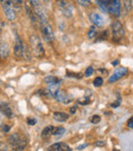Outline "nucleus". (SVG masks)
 Masks as SVG:
<instances>
[{
    "label": "nucleus",
    "instance_id": "nucleus-1",
    "mask_svg": "<svg viewBox=\"0 0 133 151\" xmlns=\"http://www.w3.org/2000/svg\"><path fill=\"white\" fill-rule=\"evenodd\" d=\"M30 3L32 4L33 6V12L34 14H36L38 19L40 20L41 24H45V23H48L47 20H48V14L46 12V9L44 8V6L41 4L40 1H30Z\"/></svg>",
    "mask_w": 133,
    "mask_h": 151
},
{
    "label": "nucleus",
    "instance_id": "nucleus-2",
    "mask_svg": "<svg viewBox=\"0 0 133 151\" xmlns=\"http://www.w3.org/2000/svg\"><path fill=\"white\" fill-rule=\"evenodd\" d=\"M30 43H31V48H32L33 55H35V57H37V58H42L44 56L45 50L43 48L41 40H40V38L36 34L31 35Z\"/></svg>",
    "mask_w": 133,
    "mask_h": 151
},
{
    "label": "nucleus",
    "instance_id": "nucleus-3",
    "mask_svg": "<svg viewBox=\"0 0 133 151\" xmlns=\"http://www.w3.org/2000/svg\"><path fill=\"white\" fill-rule=\"evenodd\" d=\"M112 34L114 42H120L125 35V29L120 21H115L112 25Z\"/></svg>",
    "mask_w": 133,
    "mask_h": 151
},
{
    "label": "nucleus",
    "instance_id": "nucleus-4",
    "mask_svg": "<svg viewBox=\"0 0 133 151\" xmlns=\"http://www.w3.org/2000/svg\"><path fill=\"white\" fill-rule=\"evenodd\" d=\"M8 142H9V144L12 146V148L16 151H24V149L26 148L27 142L25 141V140L21 139L18 134H12L11 136H9Z\"/></svg>",
    "mask_w": 133,
    "mask_h": 151
},
{
    "label": "nucleus",
    "instance_id": "nucleus-5",
    "mask_svg": "<svg viewBox=\"0 0 133 151\" xmlns=\"http://www.w3.org/2000/svg\"><path fill=\"white\" fill-rule=\"evenodd\" d=\"M40 31H41L42 37H43V39L45 40L46 42L53 41V39H54L53 31H52L51 26H50L48 23L41 24V26H40Z\"/></svg>",
    "mask_w": 133,
    "mask_h": 151
},
{
    "label": "nucleus",
    "instance_id": "nucleus-6",
    "mask_svg": "<svg viewBox=\"0 0 133 151\" xmlns=\"http://www.w3.org/2000/svg\"><path fill=\"white\" fill-rule=\"evenodd\" d=\"M107 12H110L112 16L116 17V18H119L121 16V2L119 0H111Z\"/></svg>",
    "mask_w": 133,
    "mask_h": 151
},
{
    "label": "nucleus",
    "instance_id": "nucleus-7",
    "mask_svg": "<svg viewBox=\"0 0 133 151\" xmlns=\"http://www.w3.org/2000/svg\"><path fill=\"white\" fill-rule=\"evenodd\" d=\"M25 44L23 43L22 39H21L20 36H16V44H14V54L16 56V58H23L25 54Z\"/></svg>",
    "mask_w": 133,
    "mask_h": 151
},
{
    "label": "nucleus",
    "instance_id": "nucleus-8",
    "mask_svg": "<svg viewBox=\"0 0 133 151\" xmlns=\"http://www.w3.org/2000/svg\"><path fill=\"white\" fill-rule=\"evenodd\" d=\"M2 7L5 12L6 18L9 21H14L16 18V12L12 8V1H1Z\"/></svg>",
    "mask_w": 133,
    "mask_h": 151
},
{
    "label": "nucleus",
    "instance_id": "nucleus-9",
    "mask_svg": "<svg viewBox=\"0 0 133 151\" xmlns=\"http://www.w3.org/2000/svg\"><path fill=\"white\" fill-rule=\"evenodd\" d=\"M127 72H128L127 68H125V67L118 68V69L115 71V73H114L113 75L109 78V83H114V82H116L117 80H119L122 76L125 75Z\"/></svg>",
    "mask_w": 133,
    "mask_h": 151
},
{
    "label": "nucleus",
    "instance_id": "nucleus-10",
    "mask_svg": "<svg viewBox=\"0 0 133 151\" xmlns=\"http://www.w3.org/2000/svg\"><path fill=\"white\" fill-rule=\"evenodd\" d=\"M58 91H60V83L49 84V86L44 90V96H47V97H50V98H55Z\"/></svg>",
    "mask_w": 133,
    "mask_h": 151
},
{
    "label": "nucleus",
    "instance_id": "nucleus-11",
    "mask_svg": "<svg viewBox=\"0 0 133 151\" xmlns=\"http://www.w3.org/2000/svg\"><path fill=\"white\" fill-rule=\"evenodd\" d=\"M58 6L62 8V10H63V12H64L65 16L68 17V18L72 17V14H73V8H72V5L69 3V2L60 1L58 2Z\"/></svg>",
    "mask_w": 133,
    "mask_h": 151
},
{
    "label": "nucleus",
    "instance_id": "nucleus-12",
    "mask_svg": "<svg viewBox=\"0 0 133 151\" xmlns=\"http://www.w3.org/2000/svg\"><path fill=\"white\" fill-rule=\"evenodd\" d=\"M54 99L58 102H60V103H64V104H68L72 101V97H69V95H68L66 91H60V90L58 91V93H56Z\"/></svg>",
    "mask_w": 133,
    "mask_h": 151
},
{
    "label": "nucleus",
    "instance_id": "nucleus-13",
    "mask_svg": "<svg viewBox=\"0 0 133 151\" xmlns=\"http://www.w3.org/2000/svg\"><path fill=\"white\" fill-rule=\"evenodd\" d=\"M48 151H71V148L69 147V145L64 142H58L53 145H51L48 148Z\"/></svg>",
    "mask_w": 133,
    "mask_h": 151
},
{
    "label": "nucleus",
    "instance_id": "nucleus-14",
    "mask_svg": "<svg viewBox=\"0 0 133 151\" xmlns=\"http://www.w3.org/2000/svg\"><path fill=\"white\" fill-rule=\"evenodd\" d=\"M0 111H1V113H3L6 117H8V118L11 117L12 111H11V109H10L8 103H6V102H0Z\"/></svg>",
    "mask_w": 133,
    "mask_h": 151
},
{
    "label": "nucleus",
    "instance_id": "nucleus-15",
    "mask_svg": "<svg viewBox=\"0 0 133 151\" xmlns=\"http://www.w3.org/2000/svg\"><path fill=\"white\" fill-rule=\"evenodd\" d=\"M90 20H91V22L97 27H101L103 25V19L100 17V14H96V12H92V14H90Z\"/></svg>",
    "mask_w": 133,
    "mask_h": 151
},
{
    "label": "nucleus",
    "instance_id": "nucleus-16",
    "mask_svg": "<svg viewBox=\"0 0 133 151\" xmlns=\"http://www.w3.org/2000/svg\"><path fill=\"white\" fill-rule=\"evenodd\" d=\"M53 118L56 121H60V122H64L69 119V115L65 112H54L53 113Z\"/></svg>",
    "mask_w": 133,
    "mask_h": 151
},
{
    "label": "nucleus",
    "instance_id": "nucleus-17",
    "mask_svg": "<svg viewBox=\"0 0 133 151\" xmlns=\"http://www.w3.org/2000/svg\"><path fill=\"white\" fill-rule=\"evenodd\" d=\"M54 129H55V127H54L53 125H48V127H46L41 133L42 138H48L51 135H53Z\"/></svg>",
    "mask_w": 133,
    "mask_h": 151
},
{
    "label": "nucleus",
    "instance_id": "nucleus-18",
    "mask_svg": "<svg viewBox=\"0 0 133 151\" xmlns=\"http://www.w3.org/2000/svg\"><path fill=\"white\" fill-rule=\"evenodd\" d=\"M26 12H27V14H28V17H29V18H30L31 22H32L33 24L37 25V23H38V18H37V17H36V14H34L33 10L30 8V6L26 5Z\"/></svg>",
    "mask_w": 133,
    "mask_h": 151
},
{
    "label": "nucleus",
    "instance_id": "nucleus-19",
    "mask_svg": "<svg viewBox=\"0 0 133 151\" xmlns=\"http://www.w3.org/2000/svg\"><path fill=\"white\" fill-rule=\"evenodd\" d=\"M8 54H9V48H8L7 43H5V42L0 43V56L2 58H5L8 56Z\"/></svg>",
    "mask_w": 133,
    "mask_h": 151
},
{
    "label": "nucleus",
    "instance_id": "nucleus-20",
    "mask_svg": "<svg viewBox=\"0 0 133 151\" xmlns=\"http://www.w3.org/2000/svg\"><path fill=\"white\" fill-rule=\"evenodd\" d=\"M96 3L98 4L100 8L103 12H107V10H109L110 1H107V0H100V1H96Z\"/></svg>",
    "mask_w": 133,
    "mask_h": 151
},
{
    "label": "nucleus",
    "instance_id": "nucleus-21",
    "mask_svg": "<svg viewBox=\"0 0 133 151\" xmlns=\"http://www.w3.org/2000/svg\"><path fill=\"white\" fill-rule=\"evenodd\" d=\"M44 82H45V83H47L48 86H49V84L60 83V79L56 78L55 76H46L45 79H44Z\"/></svg>",
    "mask_w": 133,
    "mask_h": 151
},
{
    "label": "nucleus",
    "instance_id": "nucleus-22",
    "mask_svg": "<svg viewBox=\"0 0 133 151\" xmlns=\"http://www.w3.org/2000/svg\"><path fill=\"white\" fill-rule=\"evenodd\" d=\"M96 35H97V30H96L95 26H91L87 33V37L89 38V39H92V38L96 37Z\"/></svg>",
    "mask_w": 133,
    "mask_h": 151
},
{
    "label": "nucleus",
    "instance_id": "nucleus-23",
    "mask_svg": "<svg viewBox=\"0 0 133 151\" xmlns=\"http://www.w3.org/2000/svg\"><path fill=\"white\" fill-rule=\"evenodd\" d=\"M65 134V129L62 127H55L54 129V132H53V136H56V137H58V136H63Z\"/></svg>",
    "mask_w": 133,
    "mask_h": 151
},
{
    "label": "nucleus",
    "instance_id": "nucleus-24",
    "mask_svg": "<svg viewBox=\"0 0 133 151\" xmlns=\"http://www.w3.org/2000/svg\"><path fill=\"white\" fill-rule=\"evenodd\" d=\"M78 103L80 104V105H88V104L90 103V98L89 97H83V98H80V99H78Z\"/></svg>",
    "mask_w": 133,
    "mask_h": 151
},
{
    "label": "nucleus",
    "instance_id": "nucleus-25",
    "mask_svg": "<svg viewBox=\"0 0 133 151\" xmlns=\"http://www.w3.org/2000/svg\"><path fill=\"white\" fill-rule=\"evenodd\" d=\"M102 83H103V78L102 77H96V78H94V80H93V86H95V88H100V86H102Z\"/></svg>",
    "mask_w": 133,
    "mask_h": 151
},
{
    "label": "nucleus",
    "instance_id": "nucleus-26",
    "mask_svg": "<svg viewBox=\"0 0 133 151\" xmlns=\"http://www.w3.org/2000/svg\"><path fill=\"white\" fill-rule=\"evenodd\" d=\"M132 1H125L124 2V12H126V14H129L130 10H131L132 8Z\"/></svg>",
    "mask_w": 133,
    "mask_h": 151
},
{
    "label": "nucleus",
    "instance_id": "nucleus-27",
    "mask_svg": "<svg viewBox=\"0 0 133 151\" xmlns=\"http://www.w3.org/2000/svg\"><path fill=\"white\" fill-rule=\"evenodd\" d=\"M90 121H91L93 124H97V123L100 122V115H92L91 118H90Z\"/></svg>",
    "mask_w": 133,
    "mask_h": 151
},
{
    "label": "nucleus",
    "instance_id": "nucleus-28",
    "mask_svg": "<svg viewBox=\"0 0 133 151\" xmlns=\"http://www.w3.org/2000/svg\"><path fill=\"white\" fill-rule=\"evenodd\" d=\"M93 73H94V69L92 67H88L87 69L85 70V76H87V77L91 76Z\"/></svg>",
    "mask_w": 133,
    "mask_h": 151
},
{
    "label": "nucleus",
    "instance_id": "nucleus-29",
    "mask_svg": "<svg viewBox=\"0 0 133 151\" xmlns=\"http://www.w3.org/2000/svg\"><path fill=\"white\" fill-rule=\"evenodd\" d=\"M27 123L30 125H35L36 123H37V119H36V118H33V117H29L28 119H27Z\"/></svg>",
    "mask_w": 133,
    "mask_h": 151
},
{
    "label": "nucleus",
    "instance_id": "nucleus-30",
    "mask_svg": "<svg viewBox=\"0 0 133 151\" xmlns=\"http://www.w3.org/2000/svg\"><path fill=\"white\" fill-rule=\"evenodd\" d=\"M67 76H73V77H76L78 79H81L83 75L81 73H67Z\"/></svg>",
    "mask_w": 133,
    "mask_h": 151
},
{
    "label": "nucleus",
    "instance_id": "nucleus-31",
    "mask_svg": "<svg viewBox=\"0 0 133 151\" xmlns=\"http://www.w3.org/2000/svg\"><path fill=\"white\" fill-rule=\"evenodd\" d=\"M1 129L3 132H5V133H7V132L10 131V127L7 124H1Z\"/></svg>",
    "mask_w": 133,
    "mask_h": 151
},
{
    "label": "nucleus",
    "instance_id": "nucleus-32",
    "mask_svg": "<svg viewBox=\"0 0 133 151\" xmlns=\"http://www.w3.org/2000/svg\"><path fill=\"white\" fill-rule=\"evenodd\" d=\"M120 104H121V100H118V101H116V102H114V103L111 104V107L117 108V107H119V106H120Z\"/></svg>",
    "mask_w": 133,
    "mask_h": 151
},
{
    "label": "nucleus",
    "instance_id": "nucleus-33",
    "mask_svg": "<svg viewBox=\"0 0 133 151\" xmlns=\"http://www.w3.org/2000/svg\"><path fill=\"white\" fill-rule=\"evenodd\" d=\"M78 3H80L82 6H87L90 4V1H88V0H85V1H83V0H79L78 1Z\"/></svg>",
    "mask_w": 133,
    "mask_h": 151
},
{
    "label": "nucleus",
    "instance_id": "nucleus-34",
    "mask_svg": "<svg viewBox=\"0 0 133 151\" xmlns=\"http://www.w3.org/2000/svg\"><path fill=\"white\" fill-rule=\"evenodd\" d=\"M77 112V106H73V107L70 108V113L71 114H75Z\"/></svg>",
    "mask_w": 133,
    "mask_h": 151
},
{
    "label": "nucleus",
    "instance_id": "nucleus-35",
    "mask_svg": "<svg viewBox=\"0 0 133 151\" xmlns=\"http://www.w3.org/2000/svg\"><path fill=\"white\" fill-rule=\"evenodd\" d=\"M95 145L97 146V147H103V146L105 145V143L103 141H97V142H95Z\"/></svg>",
    "mask_w": 133,
    "mask_h": 151
},
{
    "label": "nucleus",
    "instance_id": "nucleus-36",
    "mask_svg": "<svg viewBox=\"0 0 133 151\" xmlns=\"http://www.w3.org/2000/svg\"><path fill=\"white\" fill-rule=\"evenodd\" d=\"M127 127H129V129H133V117L130 118V120L127 122Z\"/></svg>",
    "mask_w": 133,
    "mask_h": 151
},
{
    "label": "nucleus",
    "instance_id": "nucleus-37",
    "mask_svg": "<svg viewBox=\"0 0 133 151\" xmlns=\"http://www.w3.org/2000/svg\"><path fill=\"white\" fill-rule=\"evenodd\" d=\"M98 72H100V73H102L103 75H107V69H103V68H101V69H98Z\"/></svg>",
    "mask_w": 133,
    "mask_h": 151
},
{
    "label": "nucleus",
    "instance_id": "nucleus-38",
    "mask_svg": "<svg viewBox=\"0 0 133 151\" xmlns=\"http://www.w3.org/2000/svg\"><path fill=\"white\" fill-rule=\"evenodd\" d=\"M87 146H88V144H83V145H81V146H78V149L81 150V149H83V148L87 147Z\"/></svg>",
    "mask_w": 133,
    "mask_h": 151
},
{
    "label": "nucleus",
    "instance_id": "nucleus-39",
    "mask_svg": "<svg viewBox=\"0 0 133 151\" xmlns=\"http://www.w3.org/2000/svg\"><path fill=\"white\" fill-rule=\"evenodd\" d=\"M118 64H119V60H115V61L113 62V63H112V65L116 66V65H118Z\"/></svg>",
    "mask_w": 133,
    "mask_h": 151
},
{
    "label": "nucleus",
    "instance_id": "nucleus-40",
    "mask_svg": "<svg viewBox=\"0 0 133 151\" xmlns=\"http://www.w3.org/2000/svg\"><path fill=\"white\" fill-rule=\"evenodd\" d=\"M0 58H1V56H0Z\"/></svg>",
    "mask_w": 133,
    "mask_h": 151
}]
</instances>
